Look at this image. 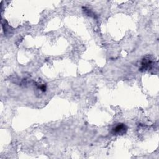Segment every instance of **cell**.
Masks as SVG:
<instances>
[{
    "instance_id": "6da1fadb",
    "label": "cell",
    "mask_w": 159,
    "mask_h": 159,
    "mask_svg": "<svg viewBox=\"0 0 159 159\" xmlns=\"http://www.w3.org/2000/svg\"><path fill=\"white\" fill-rule=\"evenodd\" d=\"M127 130V127L124 124L119 123L112 129V134L115 135H121L125 134Z\"/></svg>"
},
{
    "instance_id": "7a4b0ae2",
    "label": "cell",
    "mask_w": 159,
    "mask_h": 159,
    "mask_svg": "<svg viewBox=\"0 0 159 159\" xmlns=\"http://www.w3.org/2000/svg\"><path fill=\"white\" fill-rule=\"evenodd\" d=\"M153 61L149 58H144L141 63V67L140 70L141 71H146L151 69L153 66Z\"/></svg>"
},
{
    "instance_id": "3957f363",
    "label": "cell",
    "mask_w": 159,
    "mask_h": 159,
    "mask_svg": "<svg viewBox=\"0 0 159 159\" xmlns=\"http://www.w3.org/2000/svg\"><path fill=\"white\" fill-rule=\"evenodd\" d=\"M83 9H84V11L85 12V13H86L88 16H90V17H93L94 18L95 17V16H96L95 14H94L93 11H91L90 9H86V7H83Z\"/></svg>"
}]
</instances>
